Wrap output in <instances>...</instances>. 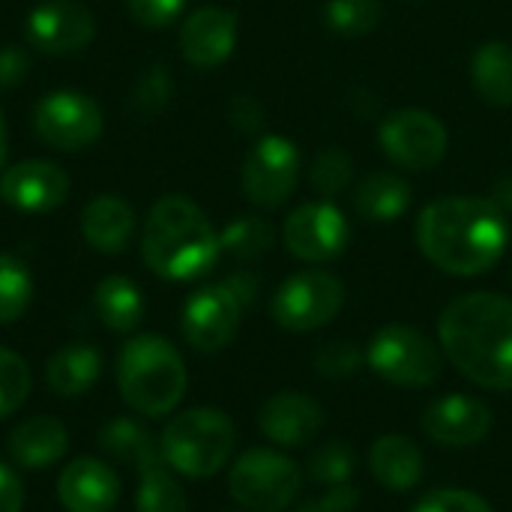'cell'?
I'll return each mask as SVG.
<instances>
[{
  "label": "cell",
  "instance_id": "30",
  "mask_svg": "<svg viewBox=\"0 0 512 512\" xmlns=\"http://www.w3.org/2000/svg\"><path fill=\"white\" fill-rule=\"evenodd\" d=\"M384 18L381 0H327L324 3V21L339 36H366L372 33Z\"/></svg>",
  "mask_w": 512,
  "mask_h": 512
},
{
  "label": "cell",
  "instance_id": "28",
  "mask_svg": "<svg viewBox=\"0 0 512 512\" xmlns=\"http://www.w3.org/2000/svg\"><path fill=\"white\" fill-rule=\"evenodd\" d=\"M135 512H189V501L165 459L138 471Z\"/></svg>",
  "mask_w": 512,
  "mask_h": 512
},
{
  "label": "cell",
  "instance_id": "32",
  "mask_svg": "<svg viewBox=\"0 0 512 512\" xmlns=\"http://www.w3.org/2000/svg\"><path fill=\"white\" fill-rule=\"evenodd\" d=\"M354 468H357V459H354L351 444H345V441H327V444L315 447L309 456V477L324 486L348 483Z\"/></svg>",
  "mask_w": 512,
  "mask_h": 512
},
{
  "label": "cell",
  "instance_id": "44",
  "mask_svg": "<svg viewBox=\"0 0 512 512\" xmlns=\"http://www.w3.org/2000/svg\"><path fill=\"white\" fill-rule=\"evenodd\" d=\"M6 141H9V138H6V120H3V111H0V168H3V162H6V150H9Z\"/></svg>",
  "mask_w": 512,
  "mask_h": 512
},
{
  "label": "cell",
  "instance_id": "24",
  "mask_svg": "<svg viewBox=\"0 0 512 512\" xmlns=\"http://www.w3.org/2000/svg\"><path fill=\"white\" fill-rule=\"evenodd\" d=\"M411 201H414V192L408 180L393 171L369 174L354 192V207L369 222H396L399 216L411 210Z\"/></svg>",
  "mask_w": 512,
  "mask_h": 512
},
{
  "label": "cell",
  "instance_id": "42",
  "mask_svg": "<svg viewBox=\"0 0 512 512\" xmlns=\"http://www.w3.org/2000/svg\"><path fill=\"white\" fill-rule=\"evenodd\" d=\"M492 201L507 213V219L512 216V177L507 180H498L495 183V189H492Z\"/></svg>",
  "mask_w": 512,
  "mask_h": 512
},
{
  "label": "cell",
  "instance_id": "29",
  "mask_svg": "<svg viewBox=\"0 0 512 512\" xmlns=\"http://www.w3.org/2000/svg\"><path fill=\"white\" fill-rule=\"evenodd\" d=\"M276 234L273 225L261 216H237L231 219L222 234H219V246L222 252H228L237 261H255L264 252H270Z\"/></svg>",
  "mask_w": 512,
  "mask_h": 512
},
{
  "label": "cell",
  "instance_id": "10",
  "mask_svg": "<svg viewBox=\"0 0 512 512\" xmlns=\"http://www.w3.org/2000/svg\"><path fill=\"white\" fill-rule=\"evenodd\" d=\"M300 180V150L285 135H264L243 162V192L255 207H282Z\"/></svg>",
  "mask_w": 512,
  "mask_h": 512
},
{
  "label": "cell",
  "instance_id": "14",
  "mask_svg": "<svg viewBox=\"0 0 512 512\" xmlns=\"http://www.w3.org/2000/svg\"><path fill=\"white\" fill-rule=\"evenodd\" d=\"M24 36L36 51L72 54L90 45V39L96 36V18L78 0H45L30 9Z\"/></svg>",
  "mask_w": 512,
  "mask_h": 512
},
{
  "label": "cell",
  "instance_id": "11",
  "mask_svg": "<svg viewBox=\"0 0 512 512\" xmlns=\"http://www.w3.org/2000/svg\"><path fill=\"white\" fill-rule=\"evenodd\" d=\"M102 108L81 90H54L33 108V129L51 150H84L102 135Z\"/></svg>",
  "mask_w": 512,
  "mask_h": 512
},
{
  "label": "cell",
  "instance_id": "4",
  "mask_svg": "<svg viewBox=\"0 0 512 512\" xmlns=\"http://www.w3.org/2000/svg\"><path fill=\"white\" fill-rule=\"evenodd\" d=\"M186 384V363L168 339L156 333H141L123 345L117 360V387L126 405L138 414H171L183 402Z\"/></svg>",
  "mask_w": 512,
  "mask_h": 512
},
{
  "label": "cell",
  "instance_id": "9",
  "mask_svg": "<svg viewBox=\"0 0 512 512\" xmlns=\"http://www.w3.org/2000/svg\"><path fill=\"white\" fill-rule=\"evenodd\" d=\"M381 150L387 159L405 171H429L447 156V129L444 123L423 108L393 111L378 129Z\"/></svg>",
  "mask_w": 512,
  "mask_h": 512
},
{
  "label": "cell",
  "instance_id": "21",
  "mask_svg": "<svg viewBox=\"0 0 512 512\" xmlns=\"http://www.w3.org/2000/svg\"><path fill=\"white\" fill-rule=\"evenodd\" d=\"M69 450V432L54 417H33L9 435V456L18 468L42 471Z\"/></svg>",
  "mask_w": 512,
  "mask_h": 512
},
{
  "label": "cell",
  "instance_id": "40",
  "mask_svg": "<svg viewBox=\"0 0 512 512\" xmlns=\"http://www.w3.org/2000/svg\"><path fill=\"white\" fill-rule=\"evenodd\" d=\"M30 72V54L21 45H3L0 48V90L15 87Z\"/></svg>",
  "mask_w": 512,
  "mask_h": 512
},
{
  "label": "cell",
  "instance_id": "39",
  "mask_svg": "<svg viewBox=\"0 0 512 512\" xmlns=\"http://www.w3.org/2000/svg\"><path fill=\"white\" fill-rule=\"evenodd\" d=\"M228 120L240 132H258L264 126V108L255 96L240 93L228 102Z\"/></svg>",
  "mask_w": 512,
  "mask_h": 512
},
{
  "label": "cell",
  "instance_id": "41",
  "mask_svg": "<svg viewBox=\"0 0 512 512\" xmlns=\"http://www.w3.org/2000/svg\"><path fill=\"white\" fill-rule=\"evenodd\" d=\"M24 510V489L21 480L12 468L0 462V512H21Z\"/></svg>",
  "mask_w": 512,
  "mask_h": 512
},
{
  "label": "cell",
  "instance_id": "18",
  "mask_svg": "<svg viewBox=\"0 0 512 512\" xmlns=\"http://www.w3.org/2000/svg\"><path fill=\"white\" fill-rule=\"evenodd\" d=\"M57 498L66 512H111L120 501V477L99 459H75L57 480Z\"/></svg>",
  "mask_w": 512,
  "mask_h": 512
},
{
  "label": "cell",
  "instance_id": "16",
  "mask_svg": "<svg viewBox=\"0 0 512 512\" xmlns=\"http://www.w3.org/2000/svg\"><path fill=\"white\" fill-rule=\"evenodd\" d=\"M423 432L441 444V447H474L480 444L492 429V411L486 402L462 393H450L444 399H435L423 411Z\"/></svg>",
  "mask_w": 512,
  "mask_h": 512
},
{
  "label": "cell",
  "instance_id": "36",
  "mask_svg": "<svg viewBox=\"0 0 512 512\" xmlns=\"http://www.w3.org/2000/svg\"><path fill=\"white\" fill-rule=\"evenodd\" d=\"M363 366V351L348 342V339H336V342H327L318 354H315V372L321 378H330V381H342V378H351L357 375V369Z\"/></svg>",
  "mask_w": 512,
  "mask_h": 512
},
{
  "label": "cell",
  "instance_id": "1",
  "mask_svg": "<svg viewBox=\"0 0 512 512\" xmlns=\"http://www.w3.org/2000/svg\"><path fill=\"white\" fill-rule=\"evenodd\" d=\"M510 243V219L492 198L450 195L423 207L417 219L420 252L450 276L492 270Z\"/></svg>",
  "mask_w": 512,
  "mask_h": 512
},
{
  "label": "cell",
  "instance_id": "23",
  "mask_svg": "<svg viewBox=\"0 0 512 512\" xmlns=\"http://www.w3.org/2000/svg\"><path fill=\"white\" fill-rule=\"evenodd\" d=\"M99 372H102V357L93 345H84V342L60 348L45 366L48 387L63 399L84 396L99 381Z\"/></svg>",
  "mask_w": 512,
  "mask_h": 512
},
{
  "label": "cell",
  "instance_id": "33",
  "mask_svg": "<svg viewBox=\"0 0 512 512\" xmlns=\"http://www.w3.org/2000/svg\"><path fill=\"white\" fill-rule=\"evenodd\" d=\"M354 177V165H351V156L339 147H327L324 153L315 156L312 162V189L327 201V198H336L348 189Z\"/></svg>",
  "mask_w": 512,
  "mask_h": 512
},
{
  "label": "cell",
  "instance_id": "6",
  "mask_svg": "<svg viewBox=\"0 0 512 512\" xmlns=\"http://www.w3.org/2000/svg\"><path fill=\"white\" fill-rule=\"evenodd\" d=\"M366 360L381 381L405 390L432 387L441 375L438 345L408 324L381 327L369 342Z\"/></svg>",
  "mask_w": 512,
  "mask_h": 512
},
{
  "label": "cell",
  "instance_id": "3",
  "mask_svg": "<svg viewBox=\"0 0 512 512\" xmlns=\"http://www.w3.org/2000/svg\"><path fill=\"white\" fill-rule=\"evenodd\" d=\"M219 252L216 228L186 195H165L150 207L141 228V255L159 279H198L216 267Z\"/></svg>",
  "mask_w": 512,
  "mask_h": 512
},
{
  "label": "cell",
  "instance_id": "43",
  "mask_svg": "<svg viewBox=\"0 0 512 512\" xmlns=\"http://www.w3.org/2000/svg\"><path fill=\"white\" fill-rule=\"evenodd\" d=\"M297 512H336L324 498H318V501H306V504H300Z\"/></svg>",
  "mask_w": 512,
  "mask_h": 512
},
{
  "label": "cell",
  "instance_id": "34",
  "mask_svg": "<svg viewBox=\"0 0 512 512\" xmlns=\"http://www.w3.org/2000/svg\"><path fill=\"white\" fill-rule=\"evenodd\" d=\"M30 396V369L27 363L9 351L0 348V420L12 417Z\"/></svg>",
  "mask_w": 512,
  "mask_h": 512
},
{
  "label": "cell",
  "instance_id": "19",
  "mask_svg": "<svg viewBox=\"0 0 512 512\" xmlns=\"http://www.w3.org/2000/svg\"><path fill=\"white\" fill-rule=\"evenodd\" d=\"M258 426L279 447H303L324 429V408L306 393H276L264 402Z\"/></svg>",
  "mask_w": 512,
  "mask_h": 512
},
{
  "label": "cell",
  "instance_id": "37",
  "mask_svg": "<svg viewBox=\"0 0 512 512\" xmlns=\"http://www.w3.org/2000/svg\"><path fill=\"white\" fill-rule=\"evenodd\" d=\"M414 512H495L480 495L465 492V489H435L426 498H420V504Z\"/></svg>",
  "mask_w": 512,
  "mask_h": 512
},
{
  "label": "cell",
  "instance_id": "5",
  "mask_svg": "<svg viewBox=\"0 0 512 512\" xmlns=\"http://www.w3.org/2000/svg\"><path fill=\"white\" fill-rule=\"evenodd\" d=\"M234 444H237V429L225 411L192 408L177 414L165 426L159 450L171 471L192 480H207L228 465Z\"/></svg>",
  "mask_w": 512,
  "mask_h": 512
},
{
  "label": "cell",
  "instance_id": "38",
  "mask_svg": "<svg viewBox=\"0 0 512 512\" xmlns=\"http://www.w3.org/2000/svg\"><path fill=\"white\" fill-rule=\"evenodd\" d=\"M126 6L135 24L147 30H162L183 15L186 0H126Z\"/></svg>",
  "mask_w": 512,
  "mask_h": 512
},
{
  "label": "cell",
  "instance_id": "17",
  "mask_svg": "<svg viewBox=\"0 0 512 512\" xmlns=\"http://www.w3.org/2000/svg\"><path fill=\"white\" fill-rule=\"evenodd\" d=\"M237 45V15L222 6L195 9L180 27V54L198 69H213L231 57Z\"/></svg>",
  "mask_w": 512,
  "mask_h": 512
},
{
  "label": "cell",
  "instance_id": "15",
  "mask_svg": "<svg viewBox=\"0 0 512 512\" xmlns=\"http://www.w3.org/2000/svg\"><path fill=\"white\" fill-rule=\"evenodd\" d=\"M0 198L21 213H51L69 198V174L45 159H27L3 171Z\"/></svg>",
  "mask_w": 512,
  "mask_h": 512
},
{
  "label": "cell",
  "instance_id": "7",
  "mask_svg": "<svg viewBox=\"0 0 512 512\" xmlns=\"http://www.w3.org/2000/svg\"><path fill=\"white\" fill-rule=\"evenodd\" d=\"M300 483H303L300 468L288 456L273 450L243 453L228 474L231 498L249 512L288 510L300 492Z\"/></svg>",
  "mask_w": 512,
  "mask_h": 512
},
{
  "label": "cell",
  "instance_id": "8",
  "mask_svg": "<svg viewBox=\"0 0 512 512\" xmlns=\"http://www.w3.org/2000/svg\"><path fill=\"white\" fill-rule=\"evenodd\" d=\"M345 306V285L327 270H303L279 285L270 300V315L282 330L312 333L330 324Z\"/></svg>",
  "mask_w": 512,
  "mask_h": 512
},
{
  "label": "cell",
  "instance_id": "22",
  "mask_svg": "<svg viewBox=\"0 0 512 512\" xmlns=\"http://www.w3.org/2000/svg\"><path fill=\"white\" fill-rule=\"evenodd\" d=\"M375 480L390 492H411L423 477V453L408 435H384L369 450Z\"/></svg>",
  "mask_w": 512,
  "mask_h": 512
},
{
  "label": "cell",
  "instance_id": "31",
  "mask_svg": "<svg viewBox=\"0 0 512 512\" xmlns=\"http://www.w3.org/2000/svg\"><path fill=\"white\" fill-rule=\"evenodd\" d=\"M30 300H33L30 270L18 258L0 252V324L18 321L27 312Z\"/></svg>",
  "mask_w": 512,
  "mask_h": 512
},
{
  "label": "cell",
  "instance_id": "2",
  "mask_svg": "<svg viewBox=\"0 0 512 512\" xmlns=\"http://www.w3.org/2000/svg\"><path fill=\"white\" fill-rule=\"evenodd\" d=\"M447 360L477 387L512 390V300L474 291L456 297L438 321Z\"/></svg>",
  "mask_w": 512,
  "mask_h": 512
},
{
  "label": "cell",
  "instance_id": "12",
  "mask_svg": "<svg viewBox=\"0 0 512 512\" xmlns=\"http://www.w3.org/2000/svg\"><path fill=\"white\" fill-rule=\"evenodd\" d=\"M246 309L249 306L234 294L228 282L204 285L183 306V339L201 354L222 351L237 336Z\"/></svg>",
  "mask_w": 512,
  "mask_h": 512
},
{
  "label": "cell",
  "instance_id": "20",
  "mask_svg": "<svg viewBox=\"0 0 512 512\" xmlns=\"http://www.w3.org/2000/svg\"><path fill=\"white\" fill-rule=\"evenodd\" d=\"M81 234L93 249L117 255L135 234V210L117 195H99L81 213Z\"/></svg>",
  "mask_w": 512,
  "mask_h": 512
},
{
  "label": "cell",
  "instance_id": "26",
  "mask_svg": "<svg viewBox=\"0 0 512 512\" xmlns=\"http://www.w3.org/2000/svg\"><path fill=\"white\" fill-rule=\"evenodd\" d=\"M96 318L114 333H132L144 318V294L126 276H108L93 291Z\"/></svg>",
  "mask_w": 512,
  "mask_h": 512
},
{
  "label": "cell",
  "instance_id": "27",
  "mask_svg": "<svg viewBox=\"0 0 512 512\" xmlns=\"http://www.w3.org/2000/svg\"><path fill=\"white\" fill-rule=\"evenodd\" d=\"M99 447L111 459H117L123 465H132L135 471H141V468H147V465H153V462L162 459V450L156 447L153 435L138 420H132V417L111 420L99 432Z\"/></svg>",
  "mask_w": 512,
  "mask_h": 512
},
{
  "label": "cell",
  "instance_id": "13",
  "mask_svg": "<svg viewBox=\"0 0 512 512\" xmlns=\"http://www.w3.org/2000/svg\"><path fill=\"white\" fill-rule=\"evenodd\" d=\"M351 225L330 201H312L288 213L282 240L288 252L306 264H324L348 249Z\"/></svg>",
  "mask_w": 512,
  "mask_h": 512
},
{
  "label": "cell",
  "instance_id": "25",
  "mask_svg": "<svg viewBox=\"0 0 512 512\" xmlns=\"http://www.w3.org/2000/svg\"><path fill=\"white\" fill-rule=\"evenodd\" d=\"M471 81L483 102L495 108L512 105V45L510 42H483L471 57Z\"/></svg>",
  "mask_w": 512,
  "mask_h": 512
},
{
  "label": "cell",
  "instance_id": "35",
  "mask_svg": "<svg viewBox=\"0 0 512 512\" xmlns=\"http://www.w3.org/2000/svg\"><path fill=\"white\" fill-rule=\"evenodd\" d=\"M171 93H174L171 72H168V66L156 63V66H150V69L141 75V81H138V87H135V93H132V108H135L138 114L153 117V114H159V111L168 105Z\"/></svg>",
  "mask_w": 512,
  "mask_h": 512
}]
</instances>
